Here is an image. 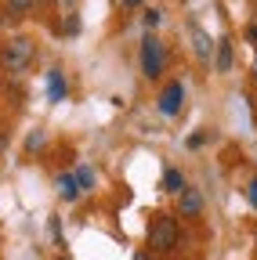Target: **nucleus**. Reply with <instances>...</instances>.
I'll list each match as a JSON object with an SVG mask.
<instances>
[{
	"label": "nucleus",
	"instance_id": "f257e3e1",
	"mask_svg": "<svg viewBox=\"0 0 257 260\" xmlns=\"http://www.w3.org/2000/svg\"><path fill=\"white\" fill-rule=\"evenodd\" d=\"M178 220L170 217V213H156L152 217V224H149V246L156 249V253H170L174 246H178Z\"/></svg>",
	"mask_w": 257,
	"mask_h": 260
},
{
	"label": "nucleus",
	"instance_id": "f03ea898",
	"mask_svg": "<svg viewBox=\"0 0 257 260\" xmlns=\"http://www.w3.org/2000/svg\"><path fill=\"white\" fill-rule=\"evenodd\" d=\"M29 61H33V40H25V37L8 40L4 51H0V65H4L8 73H25Z\"/></svg>",
	"mask_w": 257,
	"mask_h": 260
},
{
	"label": "nucleus",
	"instance_id": "7ed1b4c3",
	"mask_svg": "<svg viewBox=\"0 0 257 260\" xmlns=\"http://www.w3.org/2000/svg\"><path fill=\"white\" fill-rule=\"evenodd\" d=\"M163 65H167V51H163V44L149 32V37L141 40V73H145L149 80H156V76H163Z\"/></svg>",
	"mask_w": 257,
	"mask_h": 260
},
{
	"label": "nucleus",
	"instance_id": "20e7f679",
	"mask_svg": "<svg viewBox=\"0 0 257 260\" xmlns=\"http://www.w3.org/2000/svg\"><path fill=\"white\" fill-rule=\"evenodd\" d=\"M181 105H185V83L174 80V83L163 87V94H159V112H163V116H178Z\"/></svg>",
	"mask_w": 257,
	"mask_h": 260
},
{
	"label": "nucleus",
	"instance_id": "39448f33",
	"mask_svg": "<svg viewBox=\"0 0 257 260\" xmlns=\"http://www.w3.org/2000/svg\"><path fill=\"white\" fill-rule=\"evenodd\" d=\"M178 213H181V217H199V213H203V195H199L196 188H185V191L178 195Z\"/></svg>",
	"mask_w": 257,
	"mask_h": 260
},
{
	"label": "nucleus",
	"instance_id": "423d86ee",
	"mask_svg": "<svg viewBox=\"0 0 257 260\" xmlns=\"http://www.w3.org/2000/svg\"><path fill=\"white\" fill-rule=\"evenodd\" d=\"M188 32H192V47H196V54L207 61L214 54V44H210V32L199 25V22H188Z\"/></svg>",
	"mask_w": 257,
	"mask_h": 260
},
{
	"label": "nucleus",
	"instance_id": "0eeeda50",
	"mask_svg": "<svg viewBox=\"0 0 257 260\" xmlns=\"http://www.w3.org/2000/svg\"><path fill=\"white\" fill-rule=\"evenodd\" d=\"M214 69L217 73H232V40H217L214 44Z\"/></svg>",
	"mask_w": 257,
	"mask_h": 260
},
{
	"label": "nucleus",
	"instance_id": "6e6552de",
	"mask_svg": "<svg viewBox=\"0 0 257 260\" xmlns=\"http://www.w3.org/2000/svg\"><path fill=\"white\" fill-rule=\"evenodd\" d=\"M54 188H58V195H62L66 203H76V199H80V184H76L73 174H58V177H54Z\"/></svg>",
	"mask_w": 257,
	"mask_h": 260
},
{
	"label": "nucleus",
	"instance_id": "1a4fd4ad",
	"mask_svg": "<svg viewBox=\"0 0 257 260\" xmlns=\"http://www.w3.org/2000/svg\"><path fill=\"white\" fill-rule=\"evenodd\" d=\"M47 94H51V102H66V80H62L58 69L47 73Z\"/></svg>",
	"mask_w": 257,
	"mask_h": 260
},
{
	"label": "nucleus",
	"instance_id": "9d476101",
	"mask_svg": "<svg viewBox=\"0 0 257 260\" xmlns=\"http://www.w3.org/2000/svg\"><path fill=\"white\" fill-rule=\"evenodd\" d=\"M163 188H167L170 195H181V191H185V174H181L178 167H170V170L163 174Z\"/></svg>",
	"mask_w": 257,
	"mask_h": 260
},
{
	"label": "nucleus",
	"instance_id": "9b49d317",
	"mask_svg": "<svg viewBox=\"0 0 257 260\" xmlns=\"http://www.w3.org/2000/svg\"><path fill=\"white\" fill-rule=\"evenodd\" d=\"M33 4H37V0H8V18H4V22H15V18L29 15V11H33Z\"/></svg>",
	"mask_w": 257,
	"mask_h": 260
},
{
	"label": "nucleus",
	"instance_id": "f8f14e48",
	"mask_svg": "<svg viewBox=\"0 0 257 260\" xmlns=\"http://www.w3.org/2000/svg\"><path fill=\"white\" fill-rule=\"evenodd\" d=\"M73 177H76L80 191H91V188H94V170H91V167H80V170H76Z\"/></svg>",
	"mask_w": 257,
	"mask_h": 260
},
{
	"label": "nucleus",
	"instance_id": "ddd939ff",
	"mask_svg": "<svg viewBox=\"0 0 257 260\" xmlns=\"http://www.w3.org/2000/svg\"><path fill=\"white\" fill-rule=\"evenodd\" d=\"M44 141H47L44 130H33V134L25 138V148H29V152H37V148H44Z\"/></svg>",
	"mask_w": 257,
	"mask_h": 260
},
{
	"label": "nucleus",
	"instance_id": "4468645a",
	"mask_svg": "<svg viewBox=\"0 0 257 260\" xmlns=\"http://www.w3.org/2000/svg\"><path fill=\"white\" fill-rule=\"evenodd\" d=\"M141 22H145V29H156L159 22H163V15H159V11H152V8H149V11L141 15Z\"/></svg>",
	"mask_w": 257,
	"mask_h": 260
},
{
	"label": "nucleus",
	"instance_id": "2eb2a0df",
	"mask_svg": "<svg viewBox=\"0 0 257 260\" xmlns=\"http://www.w3.org/2000/svg\"><path fill=\"white\" fill-rule=\"evenodd\" d=\"M203 141H207V134H192V138H188V148H199Z\"/></svg>",
	"mask_w": 257,
	"mask_h": 260
},
{
	"label": "nucleus",
	"instance_id": "dca6fc26",
	"mask_svg": "<svg viewBox=\"0 0 257 260\" xmlns=\"http://www.w3.org/2000/svg\"><path fill=\"white\" fill-rule=\"evenodd\" d=\"M246 199H250V203L257 206V181H250V191H246Z\"/></svg>",
	"mask_w": 257,
	"mask_h": 260
},
{
	"label": "nucleus",
	"instance_id": "f3484780",
	"mask_svg": "<svg viewBox=\"0 0 257 260\" xmlns=\"http://www.w3.org/2000/svg\"><path fill=\"white\" fill-rule=\"evenodd\" d=\"M246 40H250V44H257V25H250V29H246Z\"/></svg>",
	"mask_w": 257,
	"mask_h": 260
},
{
	"label": "nucleus",
	"instance_id": "a211bd4d",
	"mask_svg": "<svg viewBox=\"0 0 257 260\" xmlns=\"http://www.w3.org/2000/svg\"><path fill=\"white\" fill-rule=\"evenodd\" d=\"M123 4H127V8H134V4H141V0H123Z\"/></svg>",
	"mask_w": 257,
	"mask_h": 260
},
{
	"label": "nucleus",
	"instance_id": "6ab92c4d",
	"mask_svg": "<svg viewBox=\"0 0 257 260\" xmlns=\"http://www.w3.org/2000/svg\"><path fill=\"white\" fill-rule=\"evenodd\" d=\"M134 260H149V253H138V256H134Z\"/></svg>",
	"mask_w": 257,
	"mask_h": 260
},
{
	"label": "nucleus",
	"instance_id": "aec40b11",
	"mask_svg": "<svg viewBox=\"0 0 257 260\" xmlns=\"http://www.w3.org/2000/svg\"><path fill=\"white\" fill-rule=\"evenodd\" d=\"M54 260H73V256H54Z\"/></svg>",
	"mask_w": 257,
	"mask_h": 260
}]
</instances>
